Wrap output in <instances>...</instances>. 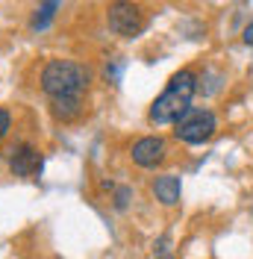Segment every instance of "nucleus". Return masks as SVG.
Masks as SVG:
<instances>
[{
	"label": "nucleus",
	"mask_w": 253,
	"mask_h": 259,
	"mask_svg": "<svg viewBox=\"0 0 253 259\" xmlns=\"http://www.w3.org/2000/svg\"><path fill=\"white\" fill-rule=\"evenodd\" d=\"M194 92H197V77H194V71H189V68L177 71L174 77L168 80L165 92L153 100V106H150V112H147L150 124H177V121L191 109Z\"/></svg>",
	"instance_id": "obj_1"
},
{
	"label": "nucleus",
	"mask_w": 253,
	"mask_h": 259,
	"mask_svg": "<svg viewBox=\"0 0 253 259\" xmlns=\"http://www.w3.org/2000/svg\"><path fill=\"white\" fill-rule=\"evenodd\" d=\"M92 74L86 65L74 62V59H50L41 68V92L50 100H62V97H82L89 89Z\"/></svg>",
	"instance_id": "obj_2"
},
{
	"label": "nucleus",
	"mask_w": 253,
	"mask_h": 259,
	"mask_svg": "<svg viewBox=\"0 0 253 259\" xmlns=\"http://www.w3.org/2000/svg\"><path fill=\"white\" fill-rule=\"evenodd\" d=\"M215 130H218L215 112H209V109H189L177 121L174 133H177V139L186 142V145H203V142H209L215 136Z\"/></svg>",
	"instance_id": "obj_3"
},
{
	"label": "nucleus",
	"mask_w": 253,
	"mask_h": 259,
	"mask_svg": "<svg viewBox=\"0 0 253 259\" xmlns=\"http://www.w3.org/2000/svg\"><path fill=\"white\" fill-rule=\"evenodd\" d=\"M106 18H109L112 32H118L124 38H133V35H139L144 30V15L133 0H115V3H109Z\"/></svg>",
	"instance_id": "obj_4"
},
{
	"label": "nucleus",
	"mask_w": 253,
	"mask_h": 259,
	"mask_svg": "<svg viewBox=\"0 0 253 259\" xmlns=\"http://www.w3.org/2000/svg\"><path fill=\"white\" fill-rule=\"evenodd\" d=\"M9 171L15 177H24V180H32L41 174V150L32 145H21L12 150L9 156Z\"/></svg>",
	"instance_id": "obj_5"
},
{
	"label": "nucleus",
	"mask_w": 253,
	"mask_h": 259,
	"mask_svg": "<svg viewBox=\"0 0 253 259\" xmlns=\"http://www.w3.org/2000/svg\"><path fill=\"white\" fill-rule=\"evenodd\" d=\"M165 153H168V147H165V142L159 136H144V139H139L133 145V162L142 165V168H156V165H162L165 162Z\"/></svg>",
	"instance_id": "obj_6"
},
{
	"label": "nucleus",
	"mask_w": 253,
	"mask_h": 259,
	"mask_svg": "<svg viewBox=\"0 0 253 259\" xmlns=\"http://www.w3.org/2000/svg\"><path fill=\"white\" fill-rule=\"evenodd\" d=\"M180 192H183V186H180V177H174V174L156 177V183H153V194L162 206H174L180 200Z\"/></svg>",
	"instance_id": "obj_7"
},
{
	"label": "nucleus",
	"mask_w": 253,
	"mask_h": 259,
	"mask_svg": "<svg viewBox=\"0 0 253 259\" xmlns=\"http://www.w3.org/2000/svg\"><path fill=\"white\" fill-rule=\"evenodd\" d=\"M50 112L59 121H74L82 112V100L79 97H62V100H50Z\"/></svg>",
	"instance_id": "obj_8"
},
{
	"label": "nucleus",
	"mask_w": 253,
	"mask_h": 259,
	"mask_svg": "<svg viewBox=\"0 0 253 259\" xmlns=\"http://www.w3.org/2000/svg\"><path fill=\"white\" fill-rule=\"evenodd\" d=\"M56 9H59V0H45L38 9H35V15H32V30L38 32V30H48L50 27V21H53V15H56Z\"/></svg>",
	"instance_id": "obj_9"
},
{
	"label": "nucleus",
	"mask_w": 253,
	"mask_h": 259,
	"mask_svg": "<svg viewBox=\"0 0 253 259\" xmlns=\"http://www.w3.org/2000/svg\"><path fill=\"white\" fill-rule=\"evenodd\" d=\"M12 130V115L6 112V109H0V142L6 139V133Z\"/></svg>",
	"instance_id": "obj_10"
},
{
	"label": "nucleus",
	"mask_w": 253,
	"mask_h": 259,
	"mask_svg": "<svg viewBox=\"0 0 253 259\" xmlns=\"http://www.w3.org/2000/svg\"><path fill=\"white\" fill-rule=\"evenodd\" d=\"M168 247H171L168 239H159V244H153V253H156L159 259H171V250H168Z\"/></svg>",
	"instance_id": "obj_11"
},
{
	"label": "nucleus",
	"mask_w": 253,
	"mask_h": 259,
	"mask_svg": "<svg viewBox=\"0 0 253 259\" xmlns=\"http://www.w3.org/2000/svg\"><path fill=\"white\" fill-rule=\"evenodd\" d=\"M126 200H130V189H118V194H115V206H118V209H124Z\"/></svg>",
	"instance_id": "obj_12"
},
{
	"label": "nucleus",
	"mask_w": 253,
	"mask_h": 259,
	"mask_svg": "<svg viewBox=\"0 0 253 259\" xmlns=\"http://www.w3.org/2000/svg\"><path fill=\"white\" fill-rule=\"evenodd\" d=\"M244 45H253V24L244 27Z\"/></svg>",
	"instance_id": "obj_13"
}]
</instances>
